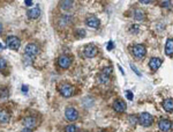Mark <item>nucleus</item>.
<instances>
[{
    "instance_id": "nucleus-1",
    "label": "nucleus",
    "mask_w": 173,
    "mask_h": 132,
    "mask_svg": "<svg viewBox=\"0 0 173 132\" xmlns=\"http://www.w3.org/2000/svg\"><path fill=\"white\" fill-rule=\"evenodd\" d=\"M39 52V48L37 44L35 43H29L28 45L26 46V51H24V57L27 59L31 60L32 58H35Z\"/></svg>"
},
{
    "instance_id": "nucleus-2",
    "label": "nucleus",
    "mask_w": 173,
    "mask_h": 132,
    "mask_svg": "<svg viewBox=\"0 0 173 132\" xmlns=\"http://www.w3.org/2000/svg\"><path fill=\"white\" fill-rule=\"evenodd\" d=\"M59 92L64 97H71L74 94V87L69 84H61L59 86Z\"/></svg>"
},
{
    "instance_id": "nucleus-3",
    "label": "nucleus",
    "mask_w": 173,
    "mask_h": 132,
    "mask_svg": "<svg viewBox=\"0 0 173 132\" xmlns=\"http://www.w3.org/2000/svg\"><path fill=\"white\" fill-rule=\"evenodd\" d=\"M132 52L134 54L136 58H139V59H142L144 56H146V53H147V50H146V46L143 45V44H136V45L133 46V49H132Z\"/></svg>"
},
{
    "instance_id": "nucleus-4",
    "label": "nucleus",
    "mask_w": 173,
    "mask_h": 132,
    "mask_svg": "<svg viewBox=\"0 0 173 132\" xmlns=\"http://www.w3.org/2000/svg\"><path fill=\"white\" fill-rule=\"evenodd\" d=\"M65 117L67 120H69V122H74V120H76L78 118V112L75 108H73V107H68L66 110H65Z\"/></svg>"
},
{
    "instance_id": "nucleus-5",
    "label": "nucleus",
    "mask_w": 173,
    "mask_h": 132,
    "mask_svg": "<svg viewBox=\"0 0 173 132\" xmlns=\"http://www.w3.org/2000/svg\"><path fill=\"white\" fill-rule=\"evenodd\" d=\"M6 44L12 50H18L21 45V41L16 36H8L6 38Z\"/></svg>"
},
{
    "instance_id": "nucleus-6",
    "label": "nucleus",
    "mask_w": 173,
    "mask_h": 132,
    "mask_svg": "<svg viewBox=\"0 0 173 132\" xmlns=\"http://www.w3.org/2000/svg\"><path fill=\"white\" fill-rule=\"evenodd\" d=\"M139 122L143 126H150L152 124V122H154V118H152V116L150 114L142 112L141 115H140V117H139Z\"/></svg>"
},
{
    "instance_id": "nucleus-7",
    "label": "nucleus",
    "mask_w": 173,
    "mask_h": 132,
    "mask_svg": "<svg viewBox=\"0 0 173 132\" xmlns=\"http://www.w3.org/2000/svg\"><path fill=\"white\" fill-rule=\"evenodd\" d=\"M158 127L162 132H170L172 129V122L168 119H160L158 122Z\"/></svg>"
},
{
    "instance_id": "nucleus-8",
    "label": "nucleus",
    "mask_w": 173,
    "mask_h": 132,
    "mask_svg": "<svg viewBox=\"0 0 173 132\" xmlns=\"http://www.w3.org/2000/svg\"><path fill=\"white\" fill-rule=\"evenodd\" d=\"M71 64H72V59L68 56H66V54L60 56L59 59H58V65L60 66L61 68H68L71 66Z\"/></svg>"
},
{
    "instance_id": "nucleus-9",
    "label": "nucleus",
    "mask_w": 173,
    "mask_h": 132,
    "mask_svg": "<svg viewBox=\"0 0 173 132\" xmlns=\"http://www.w3.org/2000/svg\"><path fill=\"white\" fill-rule=\"evenodd\" d=\"M97 52H98L97 48L95 45H92V44L87 45L85 46V49H84V56H85L87 58H94V57L97 54Z\"/></svg>"
},
{
    "instance_id": "nucleus-10",
    "label": "nucleus",
    "mask_w": 173,
    "mask_h": 132,
    "mask_svg": "<svg viewBox=\"0 0 173 132\" xmlns=\"http://www.w3.org/2000/svg\"><path fill=\"white\" fill-rule=\"evenodd\" d=\"M111 73H112V68H111V67H105V68L103 70L102 74L99 75V81H101L102 84H107L110 81L109 75Z\"/></svg>"
},
{
    "instance_id": "nucleus-11",
    "label": "nucleus",
    "mask_w": 173,
    "mask_h": 132,
    "mask_svg": "<svg viewBox=\"0 0 173 132\" xmlns=\"http://www.w3.org/2000/svg\"><path fill=\"white\" fill-rule=\"evenodd\" d=\"M23 125L26 126V129H30L31 130L32 127H35V126L37 125V120H36L35 117L29 116V117H26V118L23 119Z\"/></svg>"
},
{
    "instance_id": "nucleus-12",
    "label": "nucleus",
    "mask_w": 173,
    "mask_h": 132,
    "mask_svg": "<svg viewBox=\"0 0 173 132\" xmlns=\"http://www.w3.org/2000/svg\"><path fill=\"white\" fill-rule=\"evenodd\" d=\"M113 109L117 112H123L126 110V103L122 100H117L113 103Z\"/></svg>"
},
{
    "instance_id": "nucleus-13",
    "label": "nucleus",
    "mask_w": 173,
    "mask_h": 132,
    "mask_svg": "<svg viewBox=\"0 0 173 132\" xmlns=\"http://www.w3.org/2000/svg\"><path fill=\"white\" fill-rule=\"evenodd\" d=\"M27 15H28V18H29V19H32V20L37 19L39 15H40V9H39V7L36 6L35 8L29 9V11L27 12Z\"/></svg>"
},
{
    "instance_id": "nucleus-14",
    "label": "nucleus",
    "mask_w": 173,
    "mask_h": 132,
    "mask_svg": "<svg viewBox=\"0 0 173 132\" xmlns=\"http://www.w3.org/2000/svg\"><path fill=\"white\" fill-rule=\"evenodd\" d=\"M87 26L90 28H98L99 27V20L97 19L96 16H89L87 20H85Z\"/></svg>"
},
{
    "instance_id": "nucleus-15",
    "label": "nucleus",
    "mask_w": 173,
    "mask_h": 132,
    "mask_svg": "<svg viewBox=\"0 0 173 132\" xmlns=\"http://www.w3.org/2000/svg\"><path fill=\"white\" fill-rule=\"evenodd\" d=\"M163 64V60L160 59V58H151L150 61H149V66H150V68L151 70H158L160 66Z\"/></svg>"
},
{
    "instance_id": "nucleus-16",
    "label": "nucleus",
    "mask_w": 173,
    "mask_h": 132,
    "mask_svg": "<svg viewBox=\"0 0 173 132\" xmlns=\"http://www.w3.org/2000/svg\"><path fill=\"white\" fill-rule=\"evenodd\" d=\"M11 119V116L6 110H0V124H7Z\"/></svg>"
},
{
    "instance_id": "nucleus-17",
    "label": "nucleus",
    "mask_w": 173,
    "mask_h": 132,
    "mask_svg": "<svg viewBox=\"0 0 173 132\" xmlns=\"http://www.w3.org/2000/svg\"><path fill=\"white\" fill-rule=\"evenodd\" d=\"M165 53L167 56H173V40L168 38L165 44Z\"/></svg>"
},
{
    "instance_id": "nucleus-18",
    "label": "nucleus",
    "mask_w": 173,
    "mask_h": 132,
    "mask_svg": "<svg viewBox=\"0 0 173 132\" xmlns=\"http://www.w3.org/2000/svg\"><path fill=\"white\" fill-rule=\"evenodd\" d=\"M163 107H164V109H165L167 112H172L173 111V100L172 99L165 100L164 103H163Z\"/></svg>"
},
{
    "instance_id": "nucleus-19",
    "label": "nucleus",
    "mask_w": 173,
    "mask_h": 132,
    "mask_svg": "<svg viewBox=\"0 0 173 132\" xmlns=\"http://www.w3.org/2000/svg\"><path fill=\"white\" fill-rule=\"evenodd\" d=\"M60 6H61L62 9H69V8L73 7V1H71V0H65V1H61V2H60Z\"/></svg>"
},
{
    "instance_id": "nucleus-20",
    "label": "nucleus",
    "mask_w": 173,
    "mask_h": 132,
    "mask_svg": "<svg viewBox=\"0 0 173 132\" xmlns=\"http://www.w3.org/2000/svg\"><path fill=\"white\" fill-rule=\"evenodd\" d=\"M134 18L139 21L143 20V19H144V12H143L142 9H136L134 14Z\"/></svg>"
},
{
    "instance_id": "nucleus-21",
    "label": "nucleus",
    "mask_w": 173,
    "mask_h": 132,
    "mask_svg": "<svg viewBox=\"0 0 173 132\" xmlns=\"http://www.w3.org/2000/svg\"><path fill=\"white\" fill-rule=\"evenodd\" d=\"M76 131V127L74 124H69V125H67L65 127V132H75Z\"/></svg>"
},
{
    "instance_id": "nucleus-22",
    "label": "nucleus",
    "mask_w": 173,
    "mask_h": 132,
    "mask_svg": "<svg viewBox=\"0 0 173 132\" xmlns=\"http://www.w3.org/2000/svg\"><path fill=\"white\" fill-rule=\"evenodd\" d=\"M6 66H7L6 60L4 59V58H0V71H4L6 68Z\"/></svg>"
},
{
    "instance_id": "nucleus-23",
    "label": "nucleus",
    "mask_w": 173,
    "mask_h": 132,
    "mask_svg": "<svg viewBox=\"0 0 173 132\" xmlns=\"http://www.w3.org/2000/svg\"><path fill=\"white\" fill-rule=\"evenodd\" d=\"M77 37H84L85 36V31H84L83 29H77L76 31H75Z\"/></svg>"
},
{
    "instance_id": "nucleus-24",
    "label": "nucleus",
    "mask_w": 173,
    "mask_h": 132,
    "mask_svg": "<svg viewBox=\"0 0 173 132\" xmlns=\"http://www.w3.org/2000/svg\"><path fill=\"white\" fill-rule=\"evenodd\" d=\"M126 97L132 101L133 100V93L130 92V91H126Z\"/></svg>"
},
{
    "instance_id": "nucleus-25",
    "label": "nucleus",
    "mask_w": 173,
    "mask_h": 132,
    "mask_svg": "<svg viewBox=\"0 0 173 132\" xmlns=\"http://www.w3.org/2000/svg\"><path fill=\"white\" fill-rule=\"evenodd\" d=\"M130 67L133 68V71H134V72L136 73V74H137L139 77H141V72H140V71H139V70H137V68H136V67H135V66L133 65V64H130Z\"/></svg>"
},
{
    "instance_id": "nucleus-26",
    "label": "nucleus",
    "mask_w": 173,
    "mask_h": 132,
    "mask_svg": "<svg viewBox=\"0 0 173 132\" xmlns=\"http://www.w3.org/2000/svg\"><path fill=\"white\" fill-rule=\"evenodd\" d=\"M114 48V44H113V42L112 41H110L109 44H107V50H112Z\"/></svg>"
},
{
    "instance_id": "nucleus-27",
    "label": "nucleus",
    "mask_w": 173,
    "mask_h": 132,
    "mask_svg": "<svg viewBox=\"0 0 173 132\" xmlns=\"http://www.w3.org/2000/svg\"><path fill=\"white\" fill-rule=\"evenodd\" d=\"M24 4H26V6H31L32 4H34V1H31V0H26Z\"/></svg>"
},
{
    "instance_id": "nucleus-28",
    "label": "nucleus",
    "mask_w": 173,
    "mask_h": 132,
    "mask_svg": "<svg viewBox=\"0 0 173 132\" xmlns=\"http://www.w3.org/2000/svg\"><path fill=\"white\" fill-rule=\"evenodd\" d=\"M170 4H171V2H170V1H163V2H162V6L164 7H168L170 6Z\"/></svg>"
},
{
    "instance_id": "nucleus-29",
    "label": "nucleus",
    "mask_w": 173,
    "mask_h": 132,
    "mask_svg": "<svg viewBox=\"0 0 173 132\" xmlns=\"http://www.w3.org/2000/svg\"><path fill=\"white\" fill-rule=\"evenodd\" d=\"M22 92L23 93L28 92V86H22Z\"/></svg>"
},
{
    "instance_id": "nucleus-30",
    "label": "nucleus",
    "mask_w": 173,
    "mask_h": 132,
    "mask_svg": "<svg viewBox=\"0 0 173 132\" xmlns=\"http://www.w3.org/2000/svg\"><path fill=\"white\" fill-rule=\"evenodd\" d=\"M140 2H141V4H150L151 1H150V0H147V1H144V0H141Z\"/></svg>"
},
{
    "instance_id": "nucleus-31",
    "label": "nucleus",
    "mask_w": 173,
    "mask_h": 132,
    "mask_svg": "<svg viewBox=\"0 0 173 132\" xmlns=\"http://www.w3.org/2000/svg\"><path fill=\"white\" fill-rule=\"evenodd\" d=\"M22 132H32V131L30 130V129H23V130H22Z\"/></svg>"
},
{
    "instance_id": "nucleus-32",
    "label": "nucleus",
    "mask_w": 173,
    "mask_h": 132,
    "mask_svg": "<svg viewBox=\"0 0 173 132\" xmlns=\"http://www.w3.org/2000/svg\"><path fill=\"white\" fill-rule=\"evenodd\" d=\"M1 31H2V25L0 23V34H1Z\"/></svg>"
},
{
    "instance_id": "nucleus-33",
    "label": "nucleus",
    "mask_w": 173,
    "mask_h": 132,
    "mask_svg": "<svg viewBox=\"0 0 173 132\" xmlns=\"http://www.w3.org/2000/svg\"><path fill=\"white\" fill-rule=\"evenodd\" d=\"M2 49H4V45H2V44H0V51H1Z\"/></svg>"
},
{
    "instance_id": "nucleus-34",
    "label": "nucleus",
    "mask_w": 173,
    "mask_h": 132,
    "mask_svg": "<svg viewBox=\"0 0 173 132\" xmlns=\"http://www.w3.org/2000/svg\"><path fill=\"white\" fill-rule=\"evenodd\" d=\"M98 132H104V131H98Z\"/></svg>"
}]
</instances>
